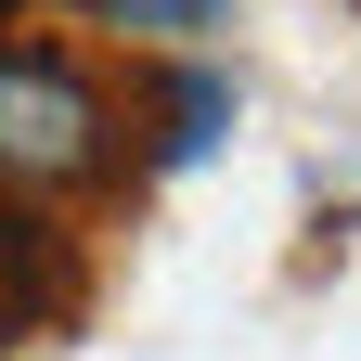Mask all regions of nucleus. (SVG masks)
Segmentation results:
<instances>
[{"label":"nucleus","instance_id":"nucleus-1","mask_svg":"<svg viewBox=\"0 0 361 361\" xmlns=\"http://www.w3.org/2000/svg\"><path fill=\"white\" fill-rule=\"evenodd\" d=\"M116 180V104L65 39L0 26V194H90Z\"/></svg>","mask_w":361,"mask_h":361},{"label":"nucleus","instance_id":"nucleus-2","mask_svg":"<svg viewBox=\"0 0 361 361\" xmlns=\"http://www.w3.org/2000/svg\"><path fill=\"white\" fill-rule=\"evenodd\" d=\"M78 297H90L78 233H65V219H39L26 194H0V348L65 336V323H78Z\"/></svg>","mask_w":361,"mask_h":361},{"label":"nucleus","instance_id":"nucleus-3","mask_svg":"<svg viewBox=\"0 0 361 361\" xmlns=\"http://www.w3.org/2000/svg\"><path fill=\"white\" fill-rule=\"evenodd\" d=\"M219 129H233V78H219V65H168L155 78V168L219 155Z\"/></svg>","mask_w":361,"mask_h":361},{"label":"nucleus","instance_id":"nucleus-4","mask_svg":"<svg viewBox=\"0 0 361 361\" xmlns=\"http://www.w3.org/2000/svg\"><path fill=\"white\" fill-rule=\"evenodd\" d=\"M78 13H104L129 39H194V26H219V0H78Z\"/></svg>","mask_w":361,"mask_h":361}]
</instances>
